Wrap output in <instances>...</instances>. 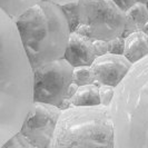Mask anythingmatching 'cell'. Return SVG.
I'll return each instance as SVG.
<instances>
[{
  "mask_svg": "<svg viewBox=\"0 0 148 148\" xmlns=\"http://www.w3.org/2000/svg\"><path fill=\"white\" fill-rule=\"evenodd\" d=\"M133 64L125 56L106 53L97 57L91 64V70L97 86H111L116 88L126 77Z\"/></svg>",
  "mask_w": 148,
  "mask_h": 148,
  "instance_id": "cell-7",
  "label": "cell"
},
{
  "mask_svg": "<svg viewBox=\"0 0 148 148\" xmlns=\"http://www.w3.org/2000/svg\"><path fill=\"white\" fill-rule=\"evenodd\" d=\"M125 17H126V23L123 34L124 38L133 32L141 31L145 23L148 21V10L145 3L136 2L133 7L129 8L125 12Z\"/></svg>",
  "mask_w": 148,
  "mask_h": 148,
  "instance_id": "cell-10",
  "label": "cell"
},
{
  "mask_svg": "<svg viewBox=\"0 0 148 148\" xmlns=\"http://www.w3.org/2000/svg\"><path fill=\"white\" fill-rule=\"evenodd\" d=\"M15 23L32 71L64 58L71 31L61 6L40 0Z\"/></svg>",
  "mask_w": 148,
  "mask_h": 148,
  "instance_id": "cell-2",
  "label": "cell"
},
{
  "mask_svg": "<svg viewBox=\"0 0 148 148\" xmlns=\"http://www.w3.org/2000/svg\"><path fill=\"white\" fill-rule=\"evenodd\" d=\"M96 58L94 41L77 32H71L64 59H66L69 65L75 68L80 66H91Z\"/></svg>",
  "mask_w": 148,
  "mask_h": 148,
  "instance_id": "cell-8",
  "label": "cell"
},
{
  "mask_svg": "<svg viewBox=\"0 0 148 148\" xmlns=\"http://www.w3.org/2000/svg\"><path fill=\"white\" fill-rule=\"evenodd\" d=\"M70 107H92L100 105L99 87L96 84L78 87L75 95L69 99Z\"/></svg>",
  "mask_w": 148,
  "mask_h": 148,
  "instance_id": "cell-11",
  "label": "cell"
},
{
  "mask_svg": "<svg viewBox=\"0 0 148 148\" xmlns=\"http://www.w3.org/2000/svg\"><path fill=\"white\" fill-rule=\"evenodd\" d=\"M148 0H137V2H140V3H146Z\"/></svg>",
  "mask_w": 148,
  "mask_h": 148,
  "instance_id": "cell-22",
  "label": "cell"
},
{
  "mask_svg": "<svg viewBox=\"0 0 148 148\" xmlns=\"http://www.w3.org/2000/svg\"><path fill=\"white\" fill-rule=\"evenodd\" d=\"M0 148H35L20 133L16 134Z\"/></svg>",
  "mask_w": 148,
  "mask_h": 148,
  "instance_id": "cell-15",
  "label": "cell"
},
{
  "mask_svg": "<svg viewBox=\"0 0 148 148\" xmlns=\"http://www.w3.org/2000/svg\"><path fill=\"white\" fill-rule=\"evenodd\" d=\"M124 56L132 64L144 59L148 56V36L143 31H136L125 37Z\"/></svg>",
  "mask_w": 148,
  "mask_h": 148,
  "instance_id": "cell-9",
  "label": "cell"
},
{
  "mask_svg": "<svg viewBox=\"0 0 148 148\" xmlns=\"http://www.w3.org/2000/svg\"><path fill=\"white\" fill-rule=\"evenodd\" d=\"M108 44V52L112 55H118V56H124L125 51V38L117 37L107 41Z\"/></svg>",
  "mask_w": 148,
  "mask_h": 148,
  "instance_id": "cell-17",
  "label": "cell"
},
{
  "mask_svg": "<svg viewBox=\"0 0 148 148\" xmlns=\"http://www.w3.org/2000/svg\"><path fill=\"white\" fill-rule=\"evenodd\" d=\"M74 67L66 59H59L34 70V103L56 106L61 109L73 84Z\"/></svg>",
  "mask_w": 148,
  "mask_h": 148,
  "instance_id": "cell-5",
  "label": "cell"
},
{
  "mask_svg": "<svg viewBox=\"0 0 148 148\" xmlns=\"http://www.w3.org/2000/svg\"><path fill=\"white\" fill-rule=\"evenodd\" d=\"M60 114L56 106L34 103L19 133L35 148H49Z\"/></svg>",
  "mask_w": 148,
  "mask_h": 148,
  "instance_id": "cell-6",
  "label": "cell"
},
{
  "mask_svg": "<svg viewBox=\"0 0 148 148\" xmlns=\"http://www.w3.org/2000/svg\"><path fill=\"white\" fill-rule=\"evenodd\" d=\"M145 6H146V8H147V10H148V1L146 2V3H145Z\"/></svg>",
  "mask_w": 148,
  "mask_h": 148,
  "instance_id": "cell-23",
  "label": "cell"
},
{
  "mask_svg": "<svg viewBox=\"0 0 148 148\" xmlns=\"http://www.w3.org/2000/svg\"><path fill=\"white\" fill-rule=\"evenodd\" d=\"M61 9L65 14L68 26L71 32H75L79 27V16H78V1H74L61 6Z\"/></svg>",
  "mask_w": 148,
  "mask_h": 148,
  "instance_id": "cell-14",
  "label": "cell"
},
{
  "mask_svg": "<svg viewBox=\"0 0 148 148\" xmlns=\"http://www.w3.org/2000/svg\"><path fill=\"white\" fill-rule=\"evenodd\" d=\"M141 31H143V32H144L145 35H147V36H148V21L146 22V23H145V26L143 27V29H141Z\"/></svg>",
  "mask_w": 148,
  "mask_h": 148,
  "instance_id": "cell-21",
  "label": "cell"
},
{
  "mask_svg": "<svg viewBox=\"0 0 148 148\" xmlns=\"http://www.w3.org/2000/svg\"><path fill=\"white\" fill-rule=\"evenodd\" d=\"M73 82L78 87L95 84V78L90 66L75 67L73 71Z\"/></svg>",
  "mask_w": 148,
  "mask_h": 148,
  "instance_id": "cell-13",
  "label": "cell"
},
{
  "mask_svg": "<svg viewBox=\"0 0 148 148\" xmlns=\"http://www.w3.org/2000/svg\"><path fill=\"white\" fill-rule=\"evenodd\" d=\"M99 87V100H100V105L104 107H110L112 99L115 96V88L111 86H106V85H101L98 86Z\"/></svg>",
  "mask_w": 148,
  "mask_h": 148,
  "instance_id": "cell-16",
  "label": "cell"
},
{
  "mask_svg": "<svg viewBox=\"0 0 148 148\" xmlns=\"http://www.w3.org/2000/svg\"><path fill=\"white\" fill-rule=\"evenodd\" d=\"M40 0H0V8L14 20Z\"/></svg>",
  "mask_w": 148,
  "mask_h": 148,
  "instance_id": "cell-12",
  "label": "cell"
},
{
  "mask_svg": "<svg viewBox=\"0 0 148 148\" xmlns=\"http://www.w3.org/2000/svg\"><path fill=\"white\" fill-rule=\"evenodd\" d=\"M79 27L75 32L94 40L123 37L126 17L112 0H78Z\"/></svg>",
  "mask_w": 148,
  "mask_h": 148,
  "instance_id": "cell-4",
  "label": "cell"
},
{
  "mask_svg": "<svg viewBox=\"0 0 148 148\" xmlns=\"http://www.w3.org/2000/svg\"><path fill=\"white\" fill-rule=\"evenodd\" d=\"M34 71L15 20L0 8V147L21 129L34 106Z\"/></svg>",
  "mask_w": 148,
  "mask_h": 148,
  "instance_id": "cell-1",
  "label": "cell"
},
{
  "mask_svg": "<svg viewBox=\"0 0 148 148\" xmlns=\"http://www.w3.org/2000/svg\"><path fill=\"white\" fill-rule=\"evenodd\" d=\"M112 2L117 6V7L123 10L124 12H126L129 8H132L137 2V0H112Z\"/></svg>",
  "mask_w": 148,
  "mask_h": 148,
  "instance_id": "cell-19",
  "label": "cell"
},
{
  "mask_svg": "<svg viewBox=\"0 0 148 148\" xmlns=\"http://www.w3.org/2000/svg\"><path fill=\"white\" fill-rule=\"evenodd\" d=\"M94 50L96 57L104 56L108 53V44L105 40H94Z\"/></svg>",
  "mask_w": 148,
  "mask_h": 148,
  "instance_id": "cell-18",
  "label": "cell"
},
{
  "mask_svg": "<svg viewBox=\"0 0 148 148\" xmlns=\"http://www.w3.org/2000/svg\"><path fill=\"white\" fill-rule=\"evenodd\" d=\"M47 1L53 2V3H56V5H59V6H64V5L70 3V2H74V1H78V0H47Z\"/></svg>",
  "mask_w": 148,
  "mask_h": 148,
  "instance_id": "cell-20",
  "label": "cell"
},
{
  "mask_svg": "<svg viewBox=\"0 0 148 148\" xmlns=\"http://www.w3.org/2000/svg\"><path fill=\"white\" fill-rule=\"evenodd\" d=\"M49 148H115L110 108L98 105L62 109Z\"/></svg>",
  "mask_w": 148,
  "mask_h": 148,
  "instance_id": "cell-3",
  "label": "cell"
}]
</instances>
